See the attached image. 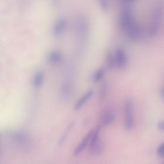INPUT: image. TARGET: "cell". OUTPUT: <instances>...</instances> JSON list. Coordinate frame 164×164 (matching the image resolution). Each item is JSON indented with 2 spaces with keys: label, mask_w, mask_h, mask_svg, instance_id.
<instances>
[{
  "label": "cell",
  "mask_w": 164,
  "mask_h": 164,
  "mask_svg": "<svg viewBox=\"0 0 164 164\" xmlns=\"http://www.w3.org/2000/svg\"><path fill=\"white\" fill-rule=\"evenodd\" d=\"M105 72V68L103 67H101L94 74L93 77V81L96 83L99 81L103 78Z\"/></svg>",
  "instance_id": "obj_9"
},
{
  "label": "cell",
  "mask_w": 164,
  "mask_h": 164,
  "mask_svg": "<svg viewBox=\"0 0 164 164\" xmlns=\"http://www.w3.org/2000/svg\"><path fill=\"white\" fill-rule=\"evenodd\" d=\"M108 87L106 83H104L102 85L100 93V99L103 100L105 99L107 92Z\"/></svg>",
  "instance_id": "obj_11"
},
{
  "label": "cell",
  "mask_w": 164,
  "mask_h": 164,
  "mask_svg": "<svg viewBox=\"0 0 164 164\" xmlns=\"http://www.w3.org/2000/svg\"><path fill=\"white\" fill-rule=\"evenodd\" d=\"M123 28L131 38L137 39L140 36V28L130 9L125 7L123 10L121 18Z\"/></svg>",
  "instance_id": "obj_1"
},
{
  "label": "cell",
  "mask_w": 164,
  "mask_h": 164,
  "mask_svg": "<svg viewBox=\"0 0 164 164\" xmlns=\"http://www.w3.org/2000/svg\"><path fill=\"white\" fill-rule=\"evenodd\" d=\"M94 130L89 131L81 140L80 144L76 148L73 152L74 156H77L83 151L87 146L89 142L91 140L94 132Z\"/></svg>",
  "instance_id": "obj_3"
},
{
  "label": "cell",
  "mask_w": 164,
  "mask_h": 164,
  "mask_svg": "<svg viewBox=\"0 0 164 164\" xmlns=\"http://www.w3.org/2000/svg\"><path fill=\"white\" fill-rule=\"evenodd\" d=\"M100 6L101 9L104 11L107 10L109 8L108 3L105 0H101L100 1Z\"/></svg>",
  "instance_id": "obj_15"
},
{
  "label": "cell",
  "mask_w": 164,
  "mask_h": 164,
  "mask_svg": "<svg viewBox=\"0 0 164 164\" xmlns=\"http://www.w3.org/2000/svg\"><path fill=\"white\" fill-rule=\"evenodd\" d=\"M107 61L108 65L110 68H114L116 63L115 58L110 51H108L107 54Z\"/></svg>",
  "instance_id": "obj_10"
},
{
  "label": "cell",
  "mask_w": 164,
  "mask_h": 164,
  "mask_svg": "<svg viewBox=\"0 0 164 164\" xmlns=\"http://www.w3.org/2000/svg\"><path fill=\"white\" fill-rule=\"evenodd\" d=\"M162 164H164V162Z\"/></svg>",
  "instance_id": "obj_18"
},
{
  "label": "cell",
  "mask_w": 164,
  "mask_h": 164,
  "mask_svg": "<svg viewBox=\"0 0 164 164\" xmlns=\"http://www.w3.org/2000/svg\"><path fill=\"white\" fill-rule=\"evenodd\" d=\"M73 124L72 123L69 126L68 128L66 130L64 135L62 136V137L59 141L58 143L59 145H61L64 143V141L65 140L67 137L68 136L69 132H70V131L73 127Z\"/></svg>",
  "instance_id": "obj_12"
},
{
  "label": "cell",
  "mask_w": 164,
  "mask_h": 164,
  "mask_svg": "<svg viewBox=\"0 0 164 164\" xmlns=\"http://www.w3.org/2000/svg\"><path fill=\"white\" fill-rule=\"evenodd\" d=\"M43 75L41 72H37L35 74L33 79L34 86L36 87H40L43 83Z\"/></svg>",
  "instance_id": "obj_8"
},
{
  "label": "cell",
  "mask_w": 164,
  "mask_h": 164,
  "mask_svg": "<svg viewBox=\"0 0 164 164\" xmlns=\"http://www.w3.org/2000/svg\"><path fill=\"white\" fill-rule=\"evenodd\" d=\"M61 58V56L57 52H54L50 55L49 59L50 61L53 62H56L59 61Z\"/></svg>",
  "instance_id": "obj_13"
},
{
  "label": "cell",
  "mask_w": 164,
  "mask_h": 164,
  "mask_svg": "<svg viewBox=\"0 0 164 164\" xmlns=\"http://www.w3.org/2000/svg\"><path fill=\"white\" fill-rule=\"evenodd\" d=\"M115 115L112 112L108 111L104 114L101 119V124L103 126H106L113 122L115 119Z\"/></svg>",
  "instance_id": "obj_6"
},
{
  "label": "cell",
  "mask_w": 164,
  "mask_h": 164,
  "mask_svg": "<svg viewBox=\"0 0 164 164\" xmlns=\"http://www.w3.org/2000/svg\"><path fill=\"white\" fill-rule=\"evenodd\" d=\"M160 94L162 98L164 99V86L162 87L160 90Z\"/></svg>",
  "instance_id": "obj_17"
},
{
  "label": "cell",
  "mask_w": 164,
  "mask_h": 164,
  "mask_svg": "<svg viewBox=\"0 0 164 164\" xmlns=\"http://www.w3.org/2000/svg\"><path fill=\"white\" fill-rule=\"evenodd\" d=\"M133 109L132 100L130 98L127 99L124 106L125 127L126 130L128 131L133 129L135 125Z\"/></svg>",
  "instance_id": "obj_2"
},
{
  "label": "cell",
  "mask_w": 164,
  "mask_h": 164,
  "mask_svg": "<svg viewBox=\"0 0 164 164\" xmlns=\"http://www.w3.org/2000/svg\"><path fill=\"white\" fill-rule=\"evenodd\" d=\"M116 63L119 67L124 68L127 64L126 54L123 49L119 48L116 51L115 55Z\"/></svg>",
  "instance_id": "obj_4"
},
{
  "label": "cell",
  "mask_w": 164,
  "mask_h": 164,
  "mask_svg": "<svg viewBox=\"0 0 164 164\" xmlns=\"http://www.w3.org/2000/svg\"><path fill=\"white\" fill-rule=\"evenodd\" d=\"M158 128L162 131H164V121H161L159 122L158 124Z\"/></svg>",
  "instance_id": "obj_16"
},
{
  "label": "cell",
  "mask_w": 164,
  "mask_h": 164,
  "mask_svg": "<svg viewBox=\"0 0 164 164\" xmlns=\"http://www.w3.org/2000/svg\"><path fill=\"white\" fill-rule=\"evenodd\" d=\"M93 93V90H90L84 94L76 102L74 106V109L76 111H78L80 109L91 97Z\"/></svg>",
  "instance_id": "obj_5"
},
{
  "label": "cell",
  "mask_w": 164,
  "mask_h": 164,
  "mask_svg": "<svg viewBox=\"0 0 164 164\" xmlns=\"http://www.w3.org/2000/svg\"><path fill=\"white\" fill-rule=\"evenodd\" d=\"M157 153L159 157L164 158V143L159 146L157 150Z\"/></svg>",
  "instance_id": "obj_14"
},
{
  "label": "cell",
  "mask_w": 164,
  "mask_h": 164,
  "mask_svg": "<svg viewBox=\"0 0 164 164\" xmlns=\"http://www.w3.org/2000/svg\"><path fill=\"white\" fill-rule=\"evenodd\" d=\"M66 25V21L63 18L59 19L55 27L53 33L55 36L58 35L63 30Z\"/></svg>",
  "instance_id": "obj_7"
}]
</instances>
